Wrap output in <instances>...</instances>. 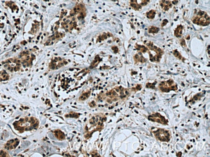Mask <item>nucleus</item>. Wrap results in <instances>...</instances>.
Wrapping results in <instances>:
<instances>
[{
    "label": "nucleus",
    "mask_w": 210,
    "mask_h": 157,
    "mask_svg": "<svg viewBox=\"0 0 210 157\" xmlns=\"http://www.w3.org/2000/svg\"><path fill=\"white\" fill-rule=\"evenodd\" d=\"M18 140H10L6 144L5 147L9 149H13L18 145Z\"/></svg>",
    "instance_id": "obj_7"
},
{
    "label": "nucleus",
    "mask_w": 210,
    "mask_h": 157,
    "mask_svg": "<svg viewBox=\"0 0 210 157\" xmlns=\"http://www.w3.org/2000/svg\"><path fill=\"white\" fill-rule=\"evenodd\" d=\"M159 89L162 92L168 93L171 90L176 91L177 90V84H176L174 80L172 79H169L167 81L162 82L159 84Z\"/></svg>",
    "instance_id": "obj_2"
},
{
    "label": "nucleus",
    "mask_w": 210,
    "mask_h": 157,
    "mask_svg": "<svg viewBox=\"0 0 210 157\" xmlns=\"http://www.w3.org/2000/svg\"><path fill=\"white\" fill-rule=\"evenodd\" d=\"M193 23L200 26H208L209 24V18L208 14L204 11L198 10L192 18Z\"/></svg>",
    "instance_id": "obj_1"
},
{
    "label": "nucleus",
    "mask_w": 210,
    "mask_h": 157,
    "mask_svg": "<svg viewBox=\"0 0 210 157\" xmlns=\"http://www.w3.org/2000/svg\"><path fill=\"white\" fill-rule=\"evenodd\" d=\"M177 2V0H162L160 6L165 11H167L173 5H175Z\"/></svg>",
    "instance_id": "obj_6"
},
{
    "label": "nucleus",
    "mask_w": 210,
    "mask_h": 157,
    "mask_svg": "<svg viewBox=\"0 0 210 157\" xmlns=\"http://www.w3.org/2000/svg\"><path fill=\"white\" fill-rule=\"evenodd\" d=\"M150 1V0H131L130 4L134 9L138 10L142 6H146Z\"/></svg>",
    "instance_id": "obj_5"
},
{
    "label": "nucleus",
    "mask_w": 210,
    "mask_h": 157,
    "mask_svg": "<svg viewBox=\"0 0 210 157\" xmlns=\"http://www.w3.org/2000/svg\"><path fill=\"white\" fill-rule=\"evenodd\" d=\"M159 31V29L157 28V27L156 26H151V28H150L149 29V32L150 33H157Z\"/></svg>",
    "instance_id": "obj_12"
},
{
    "label": "nucleus",
    "mask_w": 210,
    "mask_h": 157,
    "mask_svg": "<svg viewBox=\"0 0 210 157\" xmlns=\"http://www.w3.org/2000/svg\"><path fill=\"white\" fill-rule=\"evenodd\" d=\"M167 23V19H165V20H164V23L162 24V26H164V25H165V24H166Z\"/></svg>",
    "instance_id": "obj_16"
},
{
    "label": "nucleus",
    "mask_w": 210,
    "mask_h": 157,
    "mask_svg": "<svg viewBox=\"0 0 210 157\" xmlns=\"http://www.w3.org/2000/svg\"><path fill=\"white\" fill-rule=\"evenodd\" d=\"M45 1H48V0H45Z\"/></svg>",
    "instance_id": "obj_18"
},
{
    "label": "nucleus",
    "mask_w": 210,
    "mask_h": 157,
    "mask_svg": "<svg viewBox=\"0 0 210 157\" xmlns=\"http://www.w3.org/2000/svg\"><path fill=\"white\" fill-rule=\"evenodd\" d=\"M155 14H156V11L154 10H152L150 12H148L147 13L146 16L149 19H153L155 16Z\"/></svg>",
    "instance_id": "obj_10"
},
{
    "label": "nucleus",
    "mask_w": 210,
    "mask_h": 157,
    "mask_svg": "<svg viewBox=\"0 0 210 157\" xmlns=\"http://www.w3.org/2000/svg\"><path fill=\"white\" fill-rule=\"evenodd\" d=\"M181 155H182V153H179L178 154V155H177V156H180Z\"/></svg>",
    "instance_id": "obj_17"
},
{
    "label": "nucleus",
    "mask_w": 210,
    "mask_h": 157,
    "mask_svg": "<svg viewBox=\"0 0 210 157\" xmlns=\"http://www.w3.org/2000/svg\"><path fill=\"white\" fill-rule=\"evenodd\" d=\"M173 53H174V55H175L176 57H177V58H179V59H182V56L180 55V53L178 51L175 50V51L173 52Z\"/></svg>",
    "instance_id": "obj_13"
},
{
    "label": "nucleus",
    "mask_w": 210,
    "mask_h": 157,
    "mask_svg": "<svg viewBox=\"0 0 210 157\" xmlns=\"http://www.w3.org/2000/svg\"><path fill=\"white\" fill-rule=\"evenodd\" d=\"M147 119L150 120H151L153 122H159V123H160L164 125H167L168 123L167 120L164 117V116H162L159 113H153L151 115L148 116Z\"/></svg>",
    "instance_id": "obj_4"
},
{
    "label": "nucleus",
    "mask_w": 210,
    "mask_h": 157,
    "mask_svg": "<svg viewBox=\"0 0 210 157\" xmlns=\"http://www.w3.org/2000/svg\"><path fill=\"white\" fill-rule=\"evenodd\" d=\"M182 29H183V27L181 25L178 26V27L175 30V35L176 37H180L182 36Z\"/></svg>",
    "instance_id": "obj_8"
},
{
    "label": "nucleus",
    "mask_w": 210,
    "mask_h": 157,
    "mask_svg": "<svg viewBox=\"0 0 210 157\" xmlns=\"http://www.w3.org/2000/svg\"><path fill=\"white\" fill-rule=\"evenodd\" d=\"M142 89V85H139L138 84L137 86V87L134 88V89H132V91H134V92H136V91H138V90H140Z\"/></svg>",
    "instance_id": "obj_14"
},
{
    "label": "nucleus",
    "mask_w": 210,
    "mask_h": 157,
    "mask_svg": "<svg viewBox=\"0 0 210 157\" xmlns=\"http://www.w3.org/2000/svg\"><path fill=\"white\" fill-rule=\"evenodd\" d=\"M180 43L183 46V47H185L186 46V42H185V41L184 39H182L180 41Z\"/></svg>",
    "instance_id": "obj_15"
},
{
    "label": "nucleus",
    "mask_w": 210,
    "mask_h": 157,
    "mask_svg": "<svg viewBox=\"0 0 210 157\" xmlns=\"http://www.w3.org/2000/svg\"><path fill=\"white\" fill-rule=\"evenodd\" d=\"M89 95H90V92H86V93H84L80 96V100H84L87 99L88 97H89Z\"/></svg>",
    "instance_id": "obj_11"
},
{
    "label": "nucleus",
    "mask_w": 210,
    "mask_h": 157,
    "mask_svg": "<svg viewBox=\"0 0 210 157\" xmlns=\"http://www.w3.org/2000/svg\"><path fill=\"white\" fill-rule=\"evenodd\" d=\"M55 135H56V137L60 139V140H64L65 139V135L60 130H58L55 132Z\"/></svg>",
    "instance_id": "obj_9"
},
{
    "label": "nucleus",
    "mask_w": 210,
    "mask_h": 157,
    "mask_svg": "<svg viewBox=\"0 0 210 157\" xmlns=\"http://www.w3.org/2000/svg\"><path fill=\"white\" fill-rule=\"evenodd\" d=\"M154 136L157 140L161 142H169L171 139V133L164 129H157L154 132Z\"/></svg>",
    "instance_id": "obj_3"
}]
</instances>
